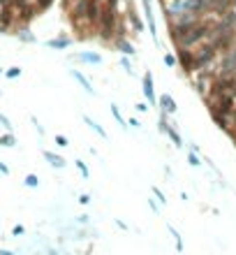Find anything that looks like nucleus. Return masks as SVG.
<instances>
[{
    "label": "nucleus",
    "instance_id": "12",
    "mask_svg": "<svg viewBox=\"0 0 236 255\" xmlns=\"http://www.w3.org/2000/svg\"><path fill=\"white\" fill-rule=\"evenodd\" d=\"M72 44H74V42H72L67 35H60V37L49 40V42H46V47H49V49H56V51H65V49H70Z\"/></svg>",
    "mask_w": 236,
    "mask_h": 255
},
{
    "label": "nucleus",
    "instance_id": "28",
    "mask_svg": "<svg viewBox=\"0 0 236 255\" xmlns=\"http://www.w3.org/2000/svg\"><path fill=\"white\" fill-rule=\"evenodd\" d=\"M148 207L153 209V213H160V202L155 197H148Z\"/></svg>",
    "mask_w": 236,
    "mask_h": 255
},
{
    "label": "nucleus",
    "instance_id": "37",
    "mask_svg": "<svg viewBox=\"0 0 236 255\" xmlns=\"http://www.w3.org/2000/svg\"><path fill=\"white\" fill-rule=\"evenodd\" d=\"M130 126H132V128H139V126H141L139 118H130Z\"/></svg>",
    "mask_w": 236,
    "mask_h": 255
},
{
    "label": "nucleus",
    "instance_id": "14",
    "mask_svg": "<svg viewBox=\"0 0 236 255\" xmlns=\"http://www.w3.org/2000/svg\"><path fill=\"white\" fill-rule=\"evenodd\" d=\"M14 35L19 37V42H26V44H32V42H37V37L30 32V28L28 26H19L16 31H14Z\"/></svg>",
    "mask_w": 236,
    "mask_h": 255
},
{
    "label": "nucleus",
    "instance_id": "42",
    "mask_svg": "<svg viewBox=\"0 0 236 255\" xmlns=\"http://www.w3.org/2000/svg\"><path fill=\"white\" fill-rule=\"evenodd\" d=\"M232 2H234V0H232Z\"/></svg>",
    "mask_w": 236,
    "mask_h": 255
},
{
    "label": "nucleus",
    "instance_id": "27",
    "mask_svg": "<svg viewBox=\"0 0 236 255\" xmlns=\"http://www.w3.org/2000/svg\"><path fill=\"white\" fill-rule=\"evenodd\" d=\"M5 77H7V79H16V77H21V67H7V70H5Z\"/></svg>",
    "mask_w": 236,
    "mask_h": 255
},
{
    "label": "nucleus",
    "instance_id": "3",
    "mask_svg": "<svg viewBox=\"0 0 236 255\" xmlns=\"http://www.w3.org/2000/svg\"><path fill=\"white\" fill-rule=\"evenodd\" d=\"M199 21H202V16L194 14V12H183V14H178V16L169 19V37H172V42L176 44L185 32L190 31L192 26H197Z\"/></svg>",
    "mask_w": 236,
    "mask_h": 255
},
{
    "label": "nucleus",
    "instance_id": "29",
    "mask_svg": "<svg viewBox=\"0 0 236 255\" xmlns=\"http://www.w3.org/2000/svg\"><path fill=\"white\" fill-rule=\"evenodd\" d=\"M0 123H2V128H5L7 132H12V123H10V118L5 116V114H0Z\"/></svg>",
    "mask_w": 236,
    "mask_h": 255
},
{
    "label": "nucleus",
    "instance_id": "7",
    "mask_svg": "<svg viewBox=\"0 0 236 255\" xmlns=\"http://www.w3.org/2000/svg\"><path fill=\"white\" fill-rule=\"evenodd\" d=\"M141 91H144V97L148 100V105H158V96H155V86H153V72H146L144 79H141Z\"/></svg>",
    "mask_w": 236,
    "mask_h": 255
},
{
    "label": "nucleus",
    "instance_id": "21",
    "mask_svg": "<svg viewBox=\"0 0 236 255\" xmlns=\"http://www.w3.org/2000/svg\"><path fill=\"white\" fill-rule=\"evenodd\" d=\"M150 192H153V197H155L160 204H167V195H164V192H162L158 186H153V188H150Z\"/></svg>",
    "mask_w": 236,
    "mask_h": 255
},
{
    "label": "nucleus",
    "instance_id": "6",
    "mask_svg": "<svg viewBox=\"0 0 236 255\" xmlns=\"http://www.w3.org/2000/svg\"><path fill=\"white\" fill-rule=\"evenodd\" d=\"M176 63L183 70V75H194V53L192 49H176Z\"/></svg>",
    "mask_w": 236,
    "mask_h": 255
},
{
    "label": "nucleus",
    "instance_id": "35",
    "mask_svg": "<svg viewBox=\"0 0 236 255\" xmlns=\"http://www.w3.org/2000/svg\"><path fill=\"white\" fill-rule=\"evenodd\" d=\"M79 202H81V204H90V195H88V192L79 195Z\"/></svg>",
    "mask_w": 236,
    "mask_h": 255
},
{
    "label": "nucleus",
    "instance_id": "24",
    "mask_svg": "<svg viewBox=\"0 0 236 255\" xmlns=\"http://www.w3.org/2000/svg\"><path fill=\"white\" fill-rule=\"evenodd\" d=\"M56 0H35V5H37V12H46L51 5H54Z\"/></svg>",
    "mask_w": 236,
    "mask_h": 255
},
{
    "label": "nucleus",
    "instance_id": "30",
    "mask_svg": "<svg viewBox=\"0 0 236 255\" xmlns=\"http://www.w3.org/2000/svg\"><path fill=\"white\" fill-rule=\"evenodd\" d=\"M23 232H26V227H23L21 223H19V225H14V227H12V234H14V237H21Z\"/></svg>",
    "mask_w": 236,
    "mask_h": 255
},
{
    "label": "nucleus",
    "instance_id": "31",
    "mask_svg": "<svg viewBox=\"0 0 236 255\" xmlns=\"http://www.w3.org/2000/svg\"><path fill=\"white\" fill-rule=\"evenodd\" d=\"M56 144H58V146H67V144H70V142H67V137H65V135H56Z\"/></svg>",
    "mask_w": 236,
    "mask_h": 255
},
{
    "label": "nucleus",
    "instance_id": "10",
    "mask_svg": "<svg viewBox=\"0 0 236 255\" xmlns=\"http://www.w3.org/2000/svg\"><path fill=\"white\" fill-rule=\"evenodd\" d=\"M42 156L51 167H56V170H65V167H67V162H65L63 156H58V153H54V151H42Z\"/></svg>",
    "mask_w": 236,
    "mask_h": 255
},
{
    "label": "nucleus",
    "instance_id": "41",
    "mask_svg": "<svg viewBox=\"0 0 236 255\" xmlns=\"http://www.w3.org/2000/svg\"><path fill=\"white\" fill-rule=\"evenodd\" d=\"M162 2H167V0H162Z\"/></svg>",
    "mask_w": 236,
    "mask_h": 255
},
{
    "label": "nucleus",
    "instance_id": "4",
    "mask_svg": "<svg viewBox=\"0 0 236 255\" xmlns=\"http://www.w3.org/2000/svg\"><path fill=\"white\" fill-rule=\"evenodd\" d=\"M194 53V72H199V70H206V67H213L215 61L220 58V53L215 49L213 42H202L197 49H192Z\"/></svg>",
    "mask_w": 236,
    "mask_h": 255
},
{
    "label": "nucleus",
    "instance_id": "23",
    "mask_svg": "<svg viewBox=\"0 0 236 255\" xmlns=\"http://www.w3.org/2000/svg\"><path fill=\"white\" fill-rule=\"evenodd\" d=\"M74 165L79 167V172H81V176H84V179H88V176H90V170H88V165L84 162V160H74Z\"/></svg>",
    "mask_w": 236,
    "mask_h": 255
},
{
    "label": "nucleus",
    "instance_id": "32",
    "mask_svg": "<svg viewBox=\"0 0 236 255\" xmlns=\"http://www.w3.org/2000/svg\"><path fill=\"white\" fill-rule=\"evenodd\" d=\"M30 123H32V126H35V128H37V132H40V135H44V128H42V123H40L37 118L32 116V118H30Z\"/></svg>",
    "mask_w": 236,
    "mask_h": 255
},
{
    "label": "nucleus",
    "instance_id": "26",
    "mask_svg": "<svg viewBox=\"0 0 236 255\" xmlns=\"http://www.w3.org/2000/svg\"><path fill=\"white\" fill-rule=\"evenodd\" d=\"M162 63H164V67H174V65H178V63H176V56H174V53H164Z\"/></svg>",
    "mask_w": 236,
    "mask_h": 255
},
{
    "label": "nucleus",
    "instance_id": "36",
    "mask_svg": "<svg viewBox=\"0 0 236 255\" xmlns=\"http://www.w3.org/2000/svg\"><path fill=\"white\" fill-rule=\"evenodd\" d=\"M116 225L120 227V230H125V232H130V225H125L123 221H120V218H116Z\"/></svg>",
    "mask_w": 236,
    "mask_h": 255
},
{
    "label": "nucleus",
    "instance_id": "2",
    "mask_svg": "<svg viewBox=\"0 0 236 255\" xmlns=\"http://www.w3.org/2000/svg\"><path fill=\"white\" fill-rule=\"evenodd\" d=\"M213 23L215 21H211V19H202V21L197 23V26H192V28L185 32L178 42H176V49H197L202 42L208 40V35H211V26H213Z\"/></svg>",
    "mask_w": 236,
    "mask_h": 255
},
{
    "label": "nucleus",
    "instance_id": "8",
    "mask_svg": "<svg viewBox=\"0 0 236 255\" xmlns=\"http://www.w3.org/2000/svg\"><path fill=\"white\" fill-rule=\"evenodd\" d=\"M158 105H160V112H164L167 116H174V114L178 112V105H176V100H174L169 93H164V96L158 97Z\"/></svg>",
    "mask_w": 236,
    "mask_h": 255
},
{
    "label": "nucleus",
    "instance_id": "1",
    "mask_svg": "<svg viewBox=\"0 0 236 255\" xmlns=\"http://www.w3.org/2000/svg\"><path fill=\"white\" fill-rule=\"evenodd\" d=\"M118 21H120L118 12L104 5V7H102V16H100V21H97V26H95V37L97 40H102L107 47H111V42L116 40Z\"/></svg>",
    "mask_w": 236,
    "mask_h": 255
},
{
    "label": "nucleus",
    "instance_id": "17",
    "mask_svg": "<svg viewBox=\"0 0 236 255\" xmlns=\"http://www.w3.org/2000/svg\"><path fill=\"white\" fill-rule=\"evenodd\" d=\"M167 230H169V234H172L174 241H176V251H178V253H183V239H181V234H178V230H174L172 225H167Z\"/></svg>",
    "mask_w": 236,
    "mask_h": 255
},
{
    "label": "nucleus",
    "instance_id": "40",
    "mask_svg": "<svg viewBox=\"0 0 236 255\" xmlns=\"http://www.w3.org/2000/svg\"><path fill=\"white\" fill-rule=\"evenodd\" d=\"M232 7H234V12H236V0H234V5H232Z\"/></svg>",
    "mask_w": 236,
    "mask_h": 255
},
{
    "label": "nucleus",
    "instance_id": "34",
    "mask_svg": "<svg viewBox=\"0 0 236 255\" xmlns=\"http://www.w3.org/2000/svg\"><path fill=\"white\" fill-rule=\"evenodd\" d=\"M148 107H150V105H146V102H137V112L146 114V112H148Z\"/></svg>",
    "mask_w": 236,
    "mask_h": 255
},
{
    "label": "nucleus",
    "instance_id": "19",
    "mask_svg": "<svg viewBox=\"0 0 236 255\" xmlns=\"http://www.w3.org/2000/svg\"><path fill=\"white\" fill-rule=\"evenodd\" d=\"M130 19H132V28L139 32V31H144V23H141V19L134 14V10H132V5H130Z\"/></svg>",
    "mask_w": 236,
    "mask_h": 255
},
{
    "label": "nucleus",
    "instance_id": "13",
    "mask_svg": "<svg viewBox=\"0 0 236 255\" xmlns=\"http://www.w3.org/2000/svg\"><path fill=\"white\" fill-rule=\"evenodd\" d=\"M79 61H84L86 65H102V56L97 51H79L76 53Z\"/></svg>",
    "mask_w": 236,
    "mask_h": 255
},
{
    "label": "nucleus",
    "instance_id": "5",
    "mask_svg": "<svg viewBox=\"0 0 236 255\" xmlns=\"http://www.w3.org/2000/svg\"><path fill=\"white\" fill-rule=\"evenodd\" d=\"M12 14H14L16 26H28L40 12H37L35 0H14L12 2Z\"/></svg>",
    "mask_w": 236,
    "mask_h": 255
},
{
    "label": "nucleus",
    "instance_id": "15",
    "mask_svg": "<svg viewBox=\"0 0 236 255\" xmlns=\"http://www.w3.org/2000/svg\"><path fill=\"white\" fill-rule=\"evenodd\" d=\"M84 123H86V126L90 128V130H95V132H97V135H100L102 139H107V137H109V135H107V130H104V128L100 126L97 121H93L90 116H84Z\"/></svg>",
    "mask_w": 236,
    "mask_h": 255
},
{
    "label": "nucleus",
    "instance_id": "25",
    "mask_svg": "<svg viewBox=\"0 0 236 255\" xmlns=\"http://www.w3.org/2000/svg\"><path fill=\"white\" fill-rule=\"evenodd\" d=\"M120 67H123L128 75H132V72H134V67H132V63H130V56H123V58H120Z\"/></svg>",
    "mask_w": 236,
    "mask_h": 255
},
{
    "label": "nucleus",
    "instance_id": "39",
    "mask_svg": "<svg viewBox=\"0 0 236 255\" xmlns=\"http://www.w3.org/2000/svg\"><path fill=\"white\" fill-rule=\"evenodd\" d=\"M0 75H5V70H2V67H0Z\"/></svg>",
    "mask_w": 236,
    "mask_h": 255
},
{
    "label": "nucleus",
    "instance_id": "22",
    "mask_svg": "<svg viewBox=\"0 0 236 255\" xmlns=\"http://www.w3.org/2000/svg\"><path fill=\"white\" fill-rule=\"evenodd\" d=\"M188 162H190L192 167H199V165H202V158H199V153L190 149V153H188Z\"/></svg>",
    "mask_w": 236,
    "mask_h": 255
},
{
    "label": "nucleus",
    "instance_id": "38",
    "mask_svg": "<svg viewBox=\"0 0 236 255\" xmlns=\"http://www.w3.org/2000/svg\"><path fill=\"white\" fill-rule=\"evenodd\" d=\"M0 255H16V253H12V251H7V248H0Z\"/></svg>",
    "mask_w": 236,
    "mask_h": 255
},
{
    "label": "nucleus",
    "instance_id": "9",
    "mask_svg": "<svg viewBox=\"0 0 236 255\" xmlns=\"http://www.w3.org/2000/svg\"><path fill=\"white\" fill-rule=\"evenodd\" d=\"M111 47H114L116 51H120L123 56H130V58H132V56L137 53V49H134V44L130 42L128 37H118V40H114V42H111Z\"/></svg>",
    "mask_w": 236,
    "mask_h": 255
},
{
    "label": "nucleus",
    "instance_id": "16",
    "mask_svg": "<svg viewBox=\"0 0 236 255\" xmlns=\"http://www.w3.org/2000/svg\"><path fill=\"white\" fill-rule=\"evenodd\" d=\"M111 116H114V121H116L118 126H120V130H128V121L123 118V114H120L118 105H114V102H111Z\"/></svg>",
    "mask_w": 236,
    "mask_h": 255
},
{
    "label": "nucleus",
    "instance_id": "11",
    "mask_svg": "<svg viewBox=\"0 0 236 255\" xmlns=\"http://www.w3.org/2000/svg\"><path fill=\"white\" fill-rule=\"evenodd\" d=\"M70 75H72V77H74V79H76V81H79V86H81V88L86 91L88 96H93V93H95V88H93V84L88 81V77L84 75L81 70H74V67H72V70H70Z\"/></svg>",
    "mask_w": 236,
    "mask_h": 255
},
{
    "label": "nucleus",
    "instance_id": "20",
    "mask_svg": "<svg viewBox=\"0 0 236 255\" xmlns=\"http://www.w3.org/2000/svg\"><path fill=\"white\" fill-rule=\"evenodd\" d=\"M23 186H26V188H37V186H40V179H37V174H26V179H23Z\"/></svg>",
    "mask_w": 236,
    "mask_h": 255
},
{
    "label": "nucleus",
    "instance_id": "33",
    "mask_svg": "<svg viewBox=\"0 0 236 255\" xmlns=\"http://www.w3.org/2000/svg\"><path fill=\"white\" fill-rule=\"evenodd\" d=\"M0 174H2V176H10V167H7L2 160H0Z\"/></svg>",
    "mask_w": 236,
    "mask_h": 255
},
{
    "label": "nucleus",
    "instance_id": "18",
    "mask_svg": "<svg viewBox=\"0 0 236 255\" xmlns=\"http://www.w3.org/2000/svg\"><path fill=\"white\" fill-rule=\"evenodd\" d=\"M0 146H16V137H14V135H12V132H5V135H2V137H0Z\"/></svg>",
    "mask_w": 236,
    "mask_h": 255
}]
</instances>
